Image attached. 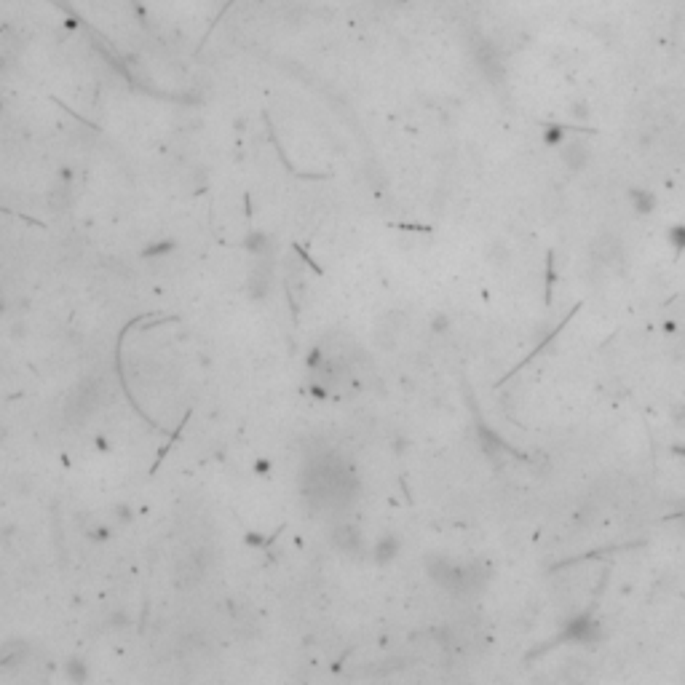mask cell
<instances>
[{"label":"cell","instance_id":"1","mask_svg":"<svg viewBox=\"0 0 685 685\" xmlns=\"http://www.w3.org/2000/svg\"><path fill=\"white\" fill-rule=\"evenodd\" d=\"M401 329H404V316L396 314V311H394V314H386V316L378 321V327H375V346H378L380 351H394L401 338Z\"/></svg>","mask_w":685,"mask_h":685}]
</instances>
